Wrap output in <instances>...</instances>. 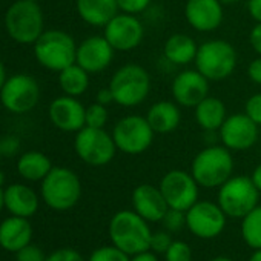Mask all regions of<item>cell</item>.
I'll list each match as a JSON object with an SVG mask.
<instances>
[{"mask_svg": "<svg viewBox=\"0 0 261 261\" xmlns=\"http://www.w3.org/2000/svg\"><path fill=\"white\" fill-rule=\"evenodd\" d=\"M108 230L112 244L129 256L151 249L152 230L149 229V221L140 217L134 209H124L114 214Z\"/></svg>", "mask_w": 261, "mask_h": 261, "instance_id": "obj_1", "label": "cell"}, {"mask_svg": "<svg viewBox=\"0 0 261 261\" xmlns=\"http://www.w3.org/2000/svg\"><path fill=\"white\" fill-rule=\"evenodd\" d=\"M114 103L121 108H136L146 101L152 80L146 68L137 63H124L111 77L109 85Z\"/></svg>", "mask_w": 261, "mask_h": 261, "instance_id": "obj_2", "label": "cell"}, {"mask_svg": "<svg viewBox=\"0 0 261 261\" xmlns=\"http://www.w3.org/2000/svg\"><path fill=\"white\" fill-rule=\"evenodd\" d=\"M233 157L223 145H209L201 149L191 163V174L200 188H220L233 175Z\"/></svg>", "mask_w": 261, "mask_h": 261, "instance_id": "obj_3", "label": "cell"}, {"mask_svg": "<svg viewBox=\"0 0 261 261\" xmlns=\"http://www.w3.org/2000/svg\"><path fill=\"white\" fill-rule=\"evenodd\" d=\"M5 30L20 45H34L45 31V17L37 0H17L5 13Z\"/></svg>", "mask_w": 261, "mask_h": 261, "instance_id": "obj_4", "label": "cell"}, {"mask_svg": "<svg viewBox=\"0 0 261 261\" xmlns=\"http://www.w3.org/2000/svg\"><path fill=\"white\" fill-rule=\"evenodd\" d=\"M238 54L232 43L212 39L198 45L195 68L209 80V82H221L230 77L237 68Z\"/></svg>", "mask_w": 261, "mask_h": 261, "instance_id": "obj_5", "label": "cell"}, {"mask_svg": "<svg viewBox=\"0 0 261 261\" xmlns=\"http://www.w3.org/2000/svg\"><path fill=\"white\" fill-rule=\"evenodd\" d=\"M34 46V57L48 71L60 72L62 69L75 63L77 43L74 37L60 30H48L37 39Z\"/></svg>", "mask_w": 261, "mask_h": 261, "instance_id": "obj_6", "label": "cell"}, {"mask_svg": "<svg viewBox=\"0 0 261 261\" xmlns=\"http://www.w3.org/2000/svg\"><path fill=\"white\" fill-rule=\"evenodd\" d=\"M111 134L117 149L126 155H140L146 152L155 139V133L148 118L139 114L121 117L114 124Z\"/></svg>", "mask_w": 261, "mask_h": 261, "instance_id": "obj_7", "label": "cell"}, {"mask_svg": "<svg viewBox=\"0 0 261 261\" xmlns=\"http://www.w3.org/2000/svg\"><path fill=\"white\" fill-rule=\"evenodd\" d=\"M80 197V178L68 168H53L51 172L42 180V198L54 211H68L74 207Z\"/></svg>", "mask_w": 261, "mask_h": 261, "instance_id": "obj_8", "label": "cell"}, {"mask_svg": "<svg viewBox=\"0 0 261 261\" xmlns=\"http://www.w3.org/2000/svg\"><path fill=\"white\" fill-rule=\"evenodd\" d=\"M259 191L250 177L232 175L218 188L217 203L229 218L246 217L259 201Z\"/></svg>", "mask_w": 261, "mask_h": 261, "instance_id": "obj_9", "label": "cell"}, {"mask_svg": "<svg viewBox=\"0 0 261 261\" xmlns=\"http://www.w3.org/2000/svg\"><path fill=\"white\" fill-rule=\"evenodd\" d=\"M74 151L83 163L100 168L109 165L118 149L112 134H109L105 127L85 126L79 133H75Z\"/></svg>", "mask_w": 261, "mask_h": 261, "instance_id": "obj_10", "label": "cell"}, {"mask_svg": "<svg viewBox=\"0 0 261 261\" xmlns=\"http://www.w3.org/2000/svg\"><path fill=\"white\" fill-rule=\"evenodd\" d=\"M40 100V86L30 74L10 75L0 91V101L13 114H27L33 111Z\"/></svg>", "mask_w": 261, "mask_h": 261, "instance_id": "obj_11", "label": "cell"}, {"mask_svg": "<svg viewBox=\"0 0 261 261\" xmlns=\"http://www.w3.org/2000/svg\"><path fill=\"white\" fill-rule=\"evenodd\" d=\"M159 188L171 209L186 212L198 201L200 185L195 181L191 172L183 169H172L166 172L160 180Z\"/></svg>", "mask_w": 261, "mask_h": 261, "instance_id": "obj_12", "label": "cell"}, {"mask_svg": "<svg viewBox=\"0 0 261 261\" xmlns=\"http://www.w3.org/2000/svg\"><path fill=\"white\" fill-rule=\"evenodd\" d=\"M226 218L227 215L218 203L198 200L186 211V227L192 235L203 240H211L224 230Z\"/></svg>", "mask_w": 261, "mask_h": 261, "instance_id": "obj_13", "label": "cell"}, {"mask_svg": "<svg viewBox=\"0 0 261 261\" xmlns=\"http://www.w3.org/2000/svg\"><path fill=\"white\" fill-rule=\"evenodd\" d=\"M103 36L115 51L127 53L142 45L145 39V27L137 16L118 13L103 28Z\"/></svg>", "mask_w": 261, "mask_h": 261, "instance_id": "obj_14", "label": "cell"}, {"mask_svg": "<svg viewBox=\"0 0 261 261\" xmlns=\"http://www.w3.org/2000/svg\"><path fill=\"white\" fill-rule=\"evenodd\" d=\"M259 126L253 123L244 112L227 115L221 127L218 129V137L223 146L229 151L241 152L250 149L258 140Z\"/></svg>", "mask_w": 261, "mask_h": 261, "instance_id": "obj_15", "label": "cell"}, {"mask_svg": "<svg viewBox=\"0 0 261 261\" xmlns=\"http://www.w3.org/2000/svg\"><path fill=\"white\" fill-rule=\"evenodd\" d=\"M209 80L195 68L180 71L171 83V94L177 105L183 108H195L209 95Z\"/></svg>", "mask_w": 261, "mask_h": 261, "instance_id": "obj_16", "label": "cell"}, {"mask_svg": "<svg viewBox=\"0 0 261 261\" xmlns=\"http://www.w3.org/2000/svg\"><path fill=\"white\" fill-rule=\"evenodd\" d=\"M115 49L105 36H89L77 45L75 63L89 74L103 72L114 62Z\"/></svg>", "mask_w": 261, "mask_h": 261, "instance_id": "obj_17", "label": "cell"}, {"mask_svg": "<svg viewBox=\"0 0 261 261\" xmlns=\"http://www.w3.org/2000/svg\"><path fill=\"white\" fill-rule=\"evenodd\" d=\"M86 106L79 100V97L60 95L54 98L49 105L48 115L54 127L63 130V133H79L86 126L85 123Z\"/></svg>", "mask_w": 261, "mask_h": 261, "instance_id": "obj_18", "label": "cell"}, {"mask_svg": "<svg viewBox=\"0 0 261 261\" xmlns=\"http://www.w3.org/2000/svg\"><path fill=\"white\" fill-rule=\"evenodd\" d=\"M185 19L197 33L217 31L224 20V5L220 0H188Z\"/></svg>", "mask_w": 261, "mask_h": 261, "instance_id": "obj_19", "label": "cell"}, {"mask_svg": "<svg viewBox=\"0 0 261 261\" xmlns=\"http://www.w3.org/2000/svg\"><path fill=\"white\" fill-rule=\"evenodd\" d=\"M130 203H133V209L149 223L162 221L169 209L160 188L148 183L140 185L133 191Z\"/></svg>", "mask_w": 261, "mask_h": 261, "instance_id": "obj_20", "label": "cell"}, {"mask_svg": "<svg viewBox=\"0 0 261 261\" xmlns=\"http://www.w3.org/2000/svg\"><path fill=\"white\" fill-rule=\"evenodd\" d=\"M75 10L79 17L94 28H105L120 13L117 0H77Z\"/></svg>", "mask_w": 261, "mask_h": 261, "instance_id": "obj_21", "label": "cell"}, {"mask_svg": "<svg viewBox=\"0 0 261 261\" xmlns=\"http://www.w3.org/2000/svg\"><path fill=\"white\" fill-rule=\"evenodd\" d=\"M155 134H171L181 123L180 105L172 100L155 101L145 115Z\"/></svg>", "mask_w": 261, "mask_h": 261, "instance_id": "obj_22", "label": "cell"}, {"mask_svg": "<svg viewBox=\"0 0 261 261\" xmlns=\"http://www.w3.org/2000/svg\"><path fill=\"white\" fill-rule=\"evenodd\" d=\"M33 226L28 218L10 217L0 224V246L10 252H17L31 243Z\"/></svg>", "mask_w": 261, "mask_h": 261, "instance_id": "obj_23", "label": "cell"}, {"mask_svg": "<svg viewBox=\"0 0 261 261\" xmlns=\"http://www.w3.org/2000/svg\"><path fill=\"white\" fill-rule=\"evenodd\" d=\"M5 207L16 217L30 218L39 209L37 194L27 185L14 183L4 189Z\"/></svg>", "mask_w": 261, "mask_h": 261, "instance_id": "obj_24", "label": "cell"}, {"mask_svg": "<svg viewBox=\"0 0 261 261\" xmlns=\"http://www.w3.org/2000/svg\"><path fill=\"white\" fill-rule=\"evenodd\" d=\"M198 43L194 37L177 33L166 39L163 45V57L172 66H188L195 62Z\"/></svg>", "mask_w": 261, "mask_h": 261, "instance_id": "obj_25", "label": "cell"}, {"mask_svg": "<svg viewBox=\"0 0 261 261\" xmlns=\"http://www.w3.org/2000/svg\"><path fill=\"white\" fill-rule=\"evenodd\" d=\"M194 117L198 126L206 133H218L227 118V109L221 98L207 95L194 108Z\"/></svg>", "mask_w": 261, "mask_h": 261, "instance_id": "obj_26", "label": "cell"}, {"mask_svg": "<svg viewBox=\"0 0 261 261\" xmlns=\"http://www.w3.org/2000/svg\"><path fill=\"white\" fill-rule=\"evenodd\" d=\"M53 168L49 157L40 151H28L17 162V172L28 181H42Z\"/></svg>", "mask_w": 261, "mask_h": 261, "instance_id": "obj_27", "label": "cell"}, {"mask_svg": "<svg viewBox=\"0 0 261 261\" xmlns=\"http://www.w3.org/2000/svg\"><path fill=\"white\" fill-rule=\"evenodd\" d=\"M59 86L63 94L71 97H80L89 88V72L80 65L72 63L71 66L59 72Z\"/></svg>", "mask_w": 261, "mask_h": 261, "instance_id": "obj_28", "label": "cell"}, {"mask_svg": "<svg viewBox=\"0 0 261 261\" xmlns=\"http://www.w3.org/2000/svg\"><path fill=\"white\" fill-rule=\"evenodd\" d=\"M241 237L250 249H261V204L241 218Z\"/></svg>", "mask_w": 261, "mask_h": 261, "instance_id": "obj_29", "label": "cell"}, {"mask_svg": "<svg viewBox=\"0 0 261 261\" xmlns=\"http://www.w3.org/2000/svg\"><path fill=\"white\" fill-rule=\"evenodd\" d=\"M108 120H109L108 106L94 101L92 105H89L86 108V114H85L86 126H89V127H105Z\"/></svg>", "mask_w": 261, "mask_h": 261, "instance_id": "obj_30", "label": "cell"}, {"mask_svg": "<svg viewBox=\"0 0 261 261\" xmlns=\"http://www.w3.org/2000/svg\"><path fill=\"white\" fill-rule=\"evenodd\" d=\"M88 261H130V256L117 246H101L95 249Z\"/></svg>", "mask_w": 261, "mask_h": 261, "instance_id": "obj_31", "label": "cell"}, {"mask_svg": "<svg viewBox=\"0 0 261 261\" xmlns=\"http://www.w3.org/2000/svg\"><path fill=\"white\" fill-rule=\"evenodd\" d=\"M166 261H192L191 246L185 241H172L165 253Z\"/></svg>", "mask_w": 261, "mask_h": 261, "instance_id": "obj_32", "label": "cell"}, {"mask_svg": "<svg viewBox=\"0 0 261 261\" xmlns=\"http://www.w3.org/2000/svg\"><path fill=\"white\" fill-rule=\"evenodd\" d=\"M162 221L169 232H178L183 226H186V212L169 207Z\"/></svg>", "mask_w": 261, "mask_h": 261, "instance_id": "obj_33", "label": "cell"}, {"mask_svg": "<svg viewBox=\"0 0 261 261\" xmlns=\"http://www.w3.org/2000/svg\"><path fill=\"white\" fill-rule=\"evenodd\" d=\"M152 4V0H117L120 13L126 14H142L145 13Z\"/></svg>", "mask_w": 261, "mask_h": 261, "instance_id": "obj_34", "label": "cell"}, {"mask_svg": "<svg viewBox=\"0 0 261 261\" xmlns=\"http://www.w3.org/2000/svg\"><path fill=\"white\" fill-rule=\"evenodd\" d=\"M244 114L258 126H261V92L250 95L244 103Z\"/></svg>", "mask_w": 261, "mask_h": 261, "instance_id": "obj_35", "label": "cell"}, {"mask_svg": "<svg viewBox=\"0 0 261 261\" xmlns=\"http://www.w3.org/2000/svg\"><path fill=\"white\" fill-rule=\"evenodd\" d=\"M172 238L168 232L165 230H159V232H152L151 237V249L154 253H166V250L169 249V246L172 244Z\"/></svg>", "mask_w": 261, "mask_h": 261, "instance_id": "obj_36", "label": "cell"}, {"mask_svg": "<svg viewBox=\"0 0 261 261\" xmlns=\"http://www.w3.org/2000/svg\"><path fill=\"white\" fill-rule=\"evenodd\" d=\"M45 259L46 256L43 250L31 243L16 252V261H45Z\"/></svg>", "mask_w": 261, "mask_h": 261, "instance_id": "obj_37", "label": "cell"}, {"mask_svg": "<svg viewBox=\"0 0 261 261\" xmlns=\"http://www.w3.org/2000/svg\"><path fill=\"white\" fill-rule=\"evenodd\" d=\"M45 261H85V258L75 249L63 247V249H59V250L53 252L51 255H48Z\"/></svg>", "mask_w": 261, "mask_h": 261, "instance_id": "obj_38", "label": "cell"}, {"mask_svg": "<svg viewBox=\"0 0 261 261\" xmlns=\"http://www.w3.org/2000/svg\"><path fill=\"white\" fill-rule=\"evenodd\" d=\"M19 148H20V142L16 136H8L0 142V152H2V155H7V157L16 155Z\"/></svg>", "mask_w": 261, "mask_h": 261, "instance_id": "obj_39", "label": "cell"}, {"mask_svg": "<svg viewBox=\"0 0 261 261\" xmlns=\"http://www.w3.org/2000/svg\"><path fill=\"white\" fill-rule=\"evenodd\" d=\"M247 77L252 83L261 86V56L255 57L247 66Z\"/></svg>", "mask_w": 261, "mask_h": 261, "instance_id": "obj_40", "label": "cell"}, {"mask_svg": "<svg viewBox=\"0 0 261 261\" xmlns=\"http://www.w3.org/2000/svg\"><path fill=\"white\" fill-rule=\"evenodd\" d=\"M249 43H250V48L255 51V54L261 56V23H255V27L250 30Z\"/></svg>", "mask_w": 261, "mask_h": 261, "instance_id": "obj_41", "label": "cell"}, {"mask_svg": "<svg viewBox=\"0 0 261 261\" xmlns=\"http://www.w3.org/2000/svg\"><path fill=\"white\" fill-rule=\"evenodd\" d=\"M95 101L100 103V105H105V106H109L111 103H114V95H112L111 88L105 86V88L98 89L97 94H95Z\"/></svg>", "mask_w": 261, "mask_h": 261, "instance_id": "obj_42", "label": "cell"}, {"mask_svg": "<svg viewBox=\"0 0 261 261\" xmlns=\"http://www.w3.org/2000/svg\"><path fill=\"white\" fill-rule=\"evenodd\" d=\"M247 13L255 23H261V0H247Z\"/></svg>", "mask_w": 261, "mask_h": 261, "instance_id": "obj_43", "label": "cell"}, {"mask_svg": "<svg viewBox=\"0 0 261 261\" xmlns=\"http://www.w3.org/2000/svg\"><path fill=\"white\" fill-rule=\"evenodd\" d=\"M130 261H159V256L152 250H145V252L133 255L130 256Z\"/></svg>", "mask_w": 261, "mask_h": 261, "instance_id": "obj_44", "label": "cell"}, {"mask_svg": "<svg viewBox=\"0 0 261 261\" xmlns=\"http://www.w3.org/2000/svg\"><path fill=\"white\" fill-rule=\"evenodd\" d=\"M250 178H252V181H253V185L256 186V189L261 192V163L253 169V172H252V175H250Z\"/></svg>", "mask_w": 261, "mask_h": 261, "instance_id": "obj_45", "label": "cell"}, {"mask_svg": "<svg viewBox=\"0 0 261 261\" xmlns=\"http://www.w3.org/2000/svg\"><path fill=\"white\" fill-rule=\"evenodd\" d=\"M7 79H8V75H7L5 65H4L2 60H0V91H2V88H4V85H5V82H7Z\"/></svg>", "mask_w": 261, "mask_h": 261, "instance_id": "obj_46", "label": "cell"}, {"mask_svg": "<svg viewBox=\"0 0 261 261\" xmlns=\"http://www.w3.org/2000/svg\"><path fill=\"white\" fill-rule=\"evenodd\" d=\"M249 261H261V249H253V253L249 256Z\"/></svg>", "mask_w": 261, "mask_h": 261, "instance_id": "obj_47", "label": "cell"}, {"mask_svg": "<svg viewBox=\"0 0 261 261\" xmlns=\"http://www.w3.org/2000/svg\"><path fill=\"white\" fill-rule=\"evenodd\" d=\"M5 207V197H4V188H0V211Z\"/></svg>", "mask_w": 261, "mask_h": 261, "instance_id": "obj_48", "label": "cell"}, {"mask_svg": "<svg viewBox=\"0 0 261 261\" xmlns=\"http://www.w3.org/2000/svg\"><path fill=\"white\" fill-rule=\"evenodd\" d=\"M209 261H233V259H230V258H227V256H215V258H212V259H209Z\"/></svg>", "mask_w": 261, "mask_h": 261, "instance_id": "obj_49", "label": "cell"}, {"mask_svg": "<svg viewBox=\"0 0 261 261\" xmlns=\"http://www.w3.org/2000/svg\"><path fill=\"white\" fill-rule=\"evenodd\" d=\"M223 5H232V4H237V2H241V0H220Z\"/></svg>", "mask_w": 261, "mask_h": 261, "instance_id": "obj_50", "label": "cell"}, {"mask_svg": "<svg viewBox=\"0 0 261 261\" xmlns=\"http://www.w3.org/2000/svg\"><path fill=\"white\" fill-rule=\"evenodd\" d=\"M4 185H5V174L0 171V188H4Z\"/></svg>", "mask_w": 261, "mask_h": 261, "instance_id": "obj_51", "label": "cell"}, {"mask_svg": "<svg viewBox=\"0 0 261 261\" xmlns=\"http://www.w3.org/2000/svg\"><path fill=\"white\" fill-rule=\"evenodd\" d=\"M0 159H2V152H0Z\"/></svg>", "mask_w": 261, "mask_h": 261, "instance_id": "obj_52", "label": "cell"}]
</instances>
